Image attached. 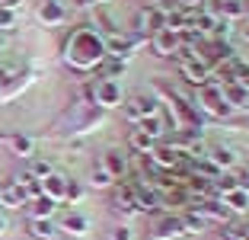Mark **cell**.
<instances>
[{"label": "cell", "mask_w": 249, "mask_h": 240, "mask_svg": "<svg viewBox=\"0 0 249 240\" xmlns=\"http://www.w3.org/2000/svg\"><path fill=\"white\" fill-rule=\"evenodd\" d=\"M141 131H144V135H150V138H160L163 135V116L160 112H157V116H147V119H141Z\"/></svg>", "instance_id": "cell-19"}, {"label": "cell", "mask_w": 249, "mask_h": 240, "mask_svg": "<svg viewBox=\"0 0 249 240\" xmlns=\"http://www.w3.org/2000/svg\"><path fill=\"white\" fill-rule=\"evenodd\" d=\"M32 234H36L38 240H48V237H54V224H52V218H38V221H32Z\"/></svg>", "instance_id": "cell-20"}, {"label": "cell", "mask_w": 249, "mask_h": 240, "mask_svg": "<svg viewBox=\"0 0 249 240\" xmlns=\"http://www.w3.org/2000/svg\"><path fill=\"white\" fill-rule=\"evenodd\" d=\"M96 96V106H103V109H115V106H122V87H118L115 80H99L93 90Z\"/></svg>", "instance_id": "cell-5"}, {"label": "cell", "mask_w": 249, "mask_h": 240, "mask_svg": "<svg viewBox=\"0 0 249 240\" xmlns=\"http://www.w3.org/2000/svg\"><path fill=\"white\" fill-rule=\"evenodd\" d=\"M182 227H185V234H201V231H208L211 224H208L195 208H189V211H182Z\"/></svg>", "instance_id": "cell-15"}, {"label": "cell", "mask_w": 249, "mask_h": 240, "mask_svg": "<svg viewBox=\"0 0 249 240\" xmlns=\"http://www.w3.org/2000/svg\"><path fill=\"white\" fill-rule=\"evenodd\" d=\"M7 231V218H3V211H0V234Z\"/></svg>", "instance_id": "cell-28"}, {"label": "cell", "mask_w": 249, "mask_h": 240, "mask_svg": "<svg viewBox=\"0 0 249 240\" xmlns=\"http://www.w3.org/2000/svg\"><path fill=\"white\" fill-rule=\"evenodd\" d=\"M54 199H48V196H38V199H32V208H29V215H32V221H38V218H52L54 215Z\"/></svg>", "instance_id": "cell-14"}, {"label": "cell", "mask_w": 249, "mask_h": 240, "mask_svg": "<svg viewBox=\"0 0 249 240\" xmlns=\"http://www.w3.org/2000/svg\"><path fill=\"white\" fill-rule=\"evenodd\" d=\"M64 192H67V180L61 173H52L48 180H42V196L54 199V202H64Z\"/></svg>", "instance_id": "cell-11"}, {"label": "cell", "mask_w": 249, "mask_h": 240, "mask_svg": "<svg viewBox=\"0 0 249 240\" xmlns=\"http://www.w3.org/2000/svg\"><path fill=\"white\" fill-rule=\"evenodd\" d=\"M112 182H115V180H112V176L106 173L103 167H96L93 173H89V186H93V189H109Z\"/></svg>", "instance_id": "cell-22"}, {"label": "cell", "mask_w": 249, "mask_h": 240, "mask_svg": "<svg viewBox=\"0 0 249 240\" xmlns=\"http://www.w3.org/2000/svg\"><path fill=\"white\" fill-rule=\"evenodd\" d=\"M38 16H42V22L45 26H58L61 20H64V10L54 3V0H45L42 7H38Z\"/></svg>", "instance_id": "cell-16"}, {"label": "cell", "mask_w": 249, "mask_h": 240, "mask_svg": "<svg viewBox=\"0 0 249 240\" xmlns=\"http://www.w3.org/2000/svg\"><path fill=\"white\" fill-rule=\"evenodd\" d=\"M134 192V205H138V211H160V189L157 186H131Z\"/></svg>", "instance_id": "cell-6"}, {"label": "cell", "mask_w": 249, "mask_h": 240, "mask_svg": "<svg viewBox=\"0 0 249 240\" xmlns=\"http://www.w3.org/2000/svg\"><path fill=\"white\" fill-rule=\"evenodd\" d=\"M131 147L141 154V157H150V154H154V147H157V138H150V135H144V131L138 128L131 135Z\"/></svg>", "instance_id": "cell-17"}, {"label": "cell", "mask_w": 249, "mask_h": 240, "mask_svg": "<svg viewBox=\"0 0 249 240\" xmlns=\"http://www.w3.org/2000/svg\"><path fill=\"white\" fill-rule=\"evenodd\" d=\"M64 61L77 71H93L106 61V39L93 26H80L64 45Z\"/></svg>", "instance_id": "cell-1"}, {"label": "cell", "mask_w": 249, "mask_h": 240, "mask_svg": "<svg viewBox=\"0 0 249 240\" xmlns=\"http://www.w3.org/2000/svg\"><path fill=\"white\" fill-rule=\"evenodd\" d=\"M243 36H246V39H249V29H246V32H243Z\"/></svg>", "instance_id": "cell-30"}, {"label": "cell", "mask_w": 249, "mask_h": 240, "mask_svg": "<svg viewBox=\"0 0 249 240\" xmlns=\"http://www.w3.org/2000/svg\"><path fill=\"white\" fill-rule=\"evenodd\" d=\"M61 227H64L67 234H73V237H83V234L89 231V221L83 218V215L73 211V215H67V218H64V224H61Z\"/></svg>", "instance_id": "cell-18"}, {"label": "cell", "mask_w": 249, "mask_h": 240, "mask_svg": "<svg viewBox=\"0 0 249 240\" xmlns=\"http://www.w3.org/2000/svg\"><path fill=\"white\" fill-rule=\"evenodd\" d=\"M179 45H182V36H179V32H173V29L154 32V48H157V55H176Z\"/></svg>", "instance_id": "cell-9"}, {"label": "cell", "mask_w": 249, "mask_h": 240, "mask_svg": "<svg viewBox=\"0 0 249 240\" xmlns=\"http://www.w3.org/2000/svg\"><path fill=\"white\" fill-rule=\"evenodd\" d=\"M208 160H211V167L217 170V173H224V170L236 167V151L233 147H211V151H208Z\"/></svg>", "instance_id": "cell-10"}, {"label": "cell", "mask_w": 249, "mask_h": 240, "mask_svg": "<svg viewBox=\"0 0 249 240\" xmlns=\"http://www.w3.org/2000/svg\"><path fill=\"white\" fill-rule=\"evenodd\" d=\"M220 202L227 205L230 211H240V215H249V189L246 186H236V189L224 192V196H217Z\"/></svg>", "instance_id": "cell-8"}, {"label": "cell", "mask_w": 249, "mask_h": 240, "mask_svg": "<svg viewBox=\"0 0 249 240\" xmlns=\"http://www.w3.org/2000/svg\"><path fill=\"white\" fill-rule=\"evenodd\" d=\"M243 231H236V227H227V231H220V240H240Z\"/></svg>", "instance_id": "cell-26"}, {"label": "cell", "mask_w": 249, "mask_h": 240, "mask_svg": "<svg viewBox=\"0 0 249 240\" xmlns=\"http://www.w3.org/2000/svg\"><path fill=\"white\" fill-rule=\"evenodd\" d=\"M240 240H249V231H243V234H240Z\"/></svg>", "instance_id": "cell-29"}, {"label": "cell", "mask_w": 249, "mask_h": 240, "mask_svg": "<svg viewBox=\"0 0 249 240\" xmlns=\"http://www.w3.org/2000/svg\"><path fill=\"white\" fill-rule=\"evenodd\" d=\"M112 240H134V237H131V227H128V224L115 227V234H112Z\"/></svg>", "instance_id": "cell-25"}, {"label": "cell", "mask_w": 249, "mask_h": 240, "mask_svg": "<svg viewBox=\"0 0 249 240\" xmlns=\"http://www.w3.org/2000/svg\"><path fill=\"white\" fill-rule=\"evenodd\" d=\"M26 202H29V199H26V192H22L16 182H10L7 189H0V205H3V208H22Z\"/></svg>", "instance_id": "cell-13"}, {"label": "cell", "mask_w": 249, "mask_h": 240, "mask_svg": "<svg viewBox=\"0 0 249 240\" xmlns=\"http://www.w3.org/2000/svg\"><path fill=\"white\" fill-rule=\"evenodd\" d=\"M103 170L112 176V180H118V176L128 173V157H124L122 151H109V154H106V160H103Z\"/></svg>", "instance_id": "cell-12"}, {"label": "cell", "mask_w": 249, "mask_h": 240, "mask_svg": "<svg viewBox=\"0 0 249 240\" xmlns=\"http://www.w3.org/2000/svg\"><path fill=\"white\" fill-rule=\"evenodd\" d=\"M176 3H185V7H198V10H205V0H176Z\"/></svg>", "instance_id": "cell-27"}, {"label": "cell", "mask_w": 249, "mask_h": 240, "mask_svg": "<svg viewBox=\"0 0 249 240\" xmlns=\"http://www.w3.org/2000/svg\"><path fill=\"white\" fill-rule=\"evenodd\" d=\"M64 199H67V202H80V199H83V186H80V182H71V180H67Z\"/></svg>", "instance_id": "cell-24"}, {"label": "cell", "mask_w": 249, "mask_h": 240, "mask_svg": "<svg viewBox=\"0 0 249 240\" xmlns=\"http://www.w3.org/2000/svg\"><path fill=\"white\" fill-rule=\"evenodd\" d=\"M195 109L208 112L211 119H227L230 112H233L227 106V100H224V93H220V87H211V83L198 87V93H195Z\"/></svg>", "instance_id": "cell-2"}, {"label": "cell", "mask_w": 249, "mask_h": 240, "mask_svg": "<svg viewBox=\"0 0 249 240\" xmlns=\"http://www.w3.org/2000/svg\"><path fill=\"white\" fill-rule=\"evenodd\" d=\"M10 144H13V151L19 154V157H29L32 154V138H26V135H13Z\"/></svg>", "instance_id": "cell-23"}, {"label": "cell", "mask_w": 249, "mask_h": 240, "mask_svg": "<svg viewBox=\"0 0 249 240\" xmlns=\"http://www.w3.org/2000/svg\"><path fill=\"white\" fill-rule=\"evenodd\" d=\"M182 74L189 77V83H195V87H205L208 80H211V64H208L205 58L182 61Z\"/></svg>", "instance_id": "cell-7"}, {"label": "cell", "mask_w": 249, "mask_h": 240, "mask_svg": "<svg viewBox=\"0 0 249 240\" xmlns=\"http://www.w3.org/2000/svg\"><path fill=\"white\" fill-rule=\"evenodd\" d=\"M157 102L150 100V96H128V102H124V119H128V122H134L138 125L141 119H147V116H157Z\"/></svg>", "instance_id": "cell-4"}, {"label": "cell", "mask_w": 249, "mask_h": 240, "mask_svg": "<svg viewBox=\"0 0 249 240\" xmlns=\"http://www.w3.org/2000/svg\"><path fill=\"white\" fill-rule=\"evenodd\" d=\"M96 3H106V0H96Z\"/></svg>", "instance_id": "cell-31"}, {"label": "cell", "mask_w": 249, "mask_h": 240, "mask_svg": "<svg viewBox=\"0 0 249 240\" xmlns=\"http://www.w3.org/2000/svg\"><path fill=\"white\" fill-rule=\"evenodd\" d=\"M29 173L36 176L38 182H42V180H48V176L54 173V167H52V160H32V167H29Z\"/></svg>", "instance_id": "cell-21"}, {"label": "cell", "mask_w": 249, "mask_h": 240, "mask_svg": "<svg viewBox=\"0 0 249 240\" xmlns=\"http://www.w3.org/2000/svg\"><path fill=\"white\" fill-rule=\"evenodd\" d=\"M150 237L154 240H182L185 227H182V215H173V211H163L160 218L150 227Z\"/></svg>", "instance_id": "cell-3"}]
</instances>
